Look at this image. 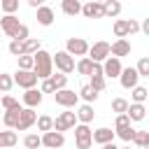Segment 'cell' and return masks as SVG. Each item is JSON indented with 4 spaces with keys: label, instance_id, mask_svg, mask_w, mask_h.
<instances>
[{
    "label": "cell",
    "instance_id": "6da1fadb",
    "mask_svg": "<svg viewBox=\"0 0 149 149\" xmlns=\"http://www.w3.org/2000/svg\"><path fill=\"white\" fill-rule=\"evenodd\" d=\"M35 74H37L40 79L54 77V54H49V51H44V49H40V51L35 54Z\"/></svg>",
    "mask_w": 149,
    "mask_h": 149
},
{
    "label": "cell",
    "instance_id": "7a4b0ae2",
    "mask_svg": "<svg viewBox=\"0 0 149 149\" xmlns=\"http://www.w3.org/2000/svg\"><path fill=\"white\" fill-rule=\"evenodd\" d=\"M93 144V130L88 123H77L74 126V147L77 149H91Z\"/></svg>",
    "mask_w": 149,
    "mask_h": 149
},
{
    "label": "cell",
    "instance_id": "3957f363",
    "mask_svg": "<svg viewBox=\"0 0 149 149\" xmlns=\"http://www.w3.org/2000/svg\"><path fill=\"white\" fill-rule=\"evenodd\" d=\"M54 65H56V70H58V72H63V74H70V72H74V70H77L74 56H72V54H68L65 49H63V51H56V56H54Z\"/></svg>",
    "mask_w": 149,
    "mask_h": 149
},
{
    "label": "cell",
    "instance_id": "277c9868",
    "mask_svg": "<svg viewBox=\"0 0 149 149\" xmlns=\"http://www.w3.org/2000/svg\"><path fill=\"white\" fill-rule=\"evenodd\" d=\"M109 56H112V44H109V42L100 40V42H93V44H91L88 58H91L93 63H105Z\"/></svg>",
    "mask_w": 149,
    "mask_h": 149
},
{
    "label": "cell",
    "instance_id": "5b68a950",
    "mask_svg": "<svg viewBox=\"0 0 149 149\" xmlns=\"http://www.w3.org/2000/svg\"><path fill=\"white\" fill-rule=\"evenodd\" d=\"M21 26H23V23L19 21L16 14H2V19H0V28H2V33H5L7 37H12V40H16Z\"/></svg>",
    "mask_w": 149,
    "mask_h": 149
},
{
    "label": "cell",
    "instance_id": "8992f818",
    "mask_svg": "<svg viewBox=\"0 0 149 149\" xmlns=\"http://www.w3.org/2000/svg\"><path fill=\"white\" fill-rule=\"evenodd\" d=\"M65 51L68 54H72V56H88V51H91V44L84 40V37H68V42H65Z\"/></svg>",
    "mask_w": 149,
    "mask_h": 149
},
{
    "label": "cell",
    "instance_id": "52a82bcc",
    "mask_svg": "<svg viewBox=\"0 0 149 149\" xmlns=\"http://www.w3.org/2000/svg\"><path fill=\"white\" fill-rule=\"evenodd\" d=\"M79 98H81V95H79V93H74V91H70V88H63V91H56V93H54L56 105H61V107H65V109L77 107Z\"/></svg>",
    "mask_w": 149,
    "mask_h": 149
},
{
    "label": "cell",
    "instance_id": "ba28073f",
    "mask_svg": "<svg viewBox=\"0 0 149 149\" xmlns=\"http://www.w3.org/2000/svg\"><path fill=\"white\" fill-rule=\"evenodd\" d=\"M37 74H35V70H19L16 74H14V81H16V86H21V88H35V84H37Z\"/></svg>",
    "mask_w": 149,
    "mask_h": 149
},
{
    "label": "cell",
    "instance_id": "9c48e42d",
    "mask_svg": "<svg viewBox=\"0 0 149 149\" xmlns=\"http://www.w3.org/2000/svg\"><path fill=\"white\" fill-rule=\"evenodd\" d=\"M77 123H79L77 112H61V114L56 116V130H61V133H65V130L74 128Z\"/></svg>",
    "mask_w": 149,
    "mask_h": 149
},
{
    "label": "cell",
    "instance_id": "30bf717a",
    "mask_svg": "<svg viewBox=\"0 0 149 149\" xmlns=\"http://www.w3.org/2000/svg\"><path fill=\"white\" fill-rule=\"evenodd\" d=\"M63 144H65V135L61 130L42 133V147H47V149H61Z\"/></svg>",
    "mask_w": 149,
    "mask_h": 149
},
{
    "label": "cell",
    "instance_id": "8fae6325",
    "mask_svg": "<svg viewBox=\"0 0 149 149\" xmlns=\"http://www.w3.org/2000/svg\"><path fill=\"white\" fill-rule=\"evenodd\" d=\"M81 14H84L86 19H107V14H105V5H102V2H95V0L84 2Z\"/></svg>",
    "mask_w": 149,
    "mask_h": 149
},
{
    "label": "cell",
    "instance_id": "7c38bea8",
    "mask_svg": "<svg viewBox=\"0 0 149 149\" xmlns=\"http://www.w3.org/2000/svg\"><path fill=\"white\" fill-rule=\"evenodd\" d=\"M119 81H121V86H123V88L133 91V88L137 86V81H140V72H137V68H123V72H121V77H119Z\"/></svg>",
    "mask_w": 149,
    "mask_h": 149
},
{
    "label": "cell",
    "instance_id": "4fadbf2b",
    "mask_svg": "<svg viewBox=\"0 0 149 149\" xmlns=\"http://www.w3.org/2000/svg\"><path fill=\"white\" fill-rule=\"evenodd\" d=\"M37 112L33 109V107H23V112H21V119H19V126H16V130H28L30 126H37Z\"/></svg>",
    "mask_w": 149,
    "mask_h": 149
},
{
    "label": "cell",
    "instance_id": "5bb4252c",
    "mask_svg": "<svg viewBox=\"0 0 149 149\" xmlns=\"http://www.w3.org/2000/svg\"><path fill=\"white\" fill-rule=\"evenodd\" d=\"M105 77H109V79H114V77H121V72H123V65H121V58H116V56H109L105 63Z\"/></svg>",
    "mask_w": 149,
    "mask_h": 149
},
{
    "label": "cell",
    "instance_id": "9a60e30c",
    "mask_svg": "<svg viewBox=\"0 0 149 149\" xmlns=\"http://www.w3.org/2000/svg\"><path fill=\"white\" fill-rule=\"evenodd\" d=\"M114 135H116V130H112V128L102 126V128L93 130V142L102 147V144H109V142H114Z\"/></svg>",
    "mask_w": 149,
    "mask_h": 149
},
{
    "label": "cell",
    "instance_id": "2e32d148",
    "mask_svg": "<svg viewBox=\"0 0 149 149\" xmlns=\"http://www.w3.org/2000/svg\"><path fill=\"white\" fill-rule=\"evenodd\" d=\"M21 112H23V107L5 109V114H2V123H5L7 128H16V126H19V119H21Z\"/></svg>",
    "mask_w": 149,
    "mask_h": 149
},
{
    "label": "cell",
    "instance_id": "e0dca14e",
    "mask_svg": "<svg viewBox=\"0 0 149 149\" xmlns=\"http://www.w3.org/2000/svg\"><path fill=\"white\" fill-rule=\"evenodd\" d=\"M61 9H63L65 16H77V14H81L84 5L79 0H61Z\"/></svg>",
    "mask_w": 149,
    "mask_h": 149
},
{
    "label": "cell",
    "instance_id": "ac0fdd59",
    "mask_svg": "<svg viewBox=\"0 0 149 149\" xmlns=\"http://www.w3.org/2000/svg\"><path fill=\"white\" fill-rule=\"evenodd\" d=\"M40 102H42V91H40V88H28V91L23 93V105H26V107H33V109H35Z\"/></svg>",
    "mask_w": 149,
    "mask_h": 149
},
{
    "label": "cell",
    "instance_id": "d6986e66",
    "mask_svg": "<svg viewBox=\"0 0 149 149\" xmlns=\"http://www.w3.org/2000/svg\"><path fill=\"white\" fill-rule=\"evenodd\" d=\"M128 54H130V42H128V40H114V42H112V56L123 58V56H128Z\"/></svg>",
    "mask_w": 149,
    "mask_h": 149
},
{
    "label": "cell",
    "instance_id": "ffe728a7",
    "mask_svg": "<svg viewBox=\"0 0 149 149\" xmlns=\"http://www.w3.org/2000/svg\"><path fill=\"white\" fill-rule=\"evenodd\" d=\"M93 116H95V112H93V105H91V102L79 105V109H77V119H79V123H91Z\"/></svg>",
    "mask_w": 149,
    "mask_h": 149
},
{
    "label": "cell",
    "instance_id": "44dd1931",
    "mask_svg": "<svg viewBox=\"0 0 149 149\" xmlns=\"http://www.w3.org/2000/svg\"><path fill=\"white\" fill-rule=\"evenodd\" d=\"M16 142H19L16 130H0V147L2 149H12Z\"/></svg>",
    "mask_w": 149,
    "mask_h": 149
},
{
    "label": "cell",
    "instance_id": "7402d4cb",
    "mask_svg": "<svg viewBox=\"0 0 149 149\" xmlns=\"http://www.w3.org/2000/svg\"><path fill=\"white\" fill-rule=\"evenodd\" d=\"M54 19H56V16H54V9H51V7L44 5V7L37 9V23H40V26H51Z\"/></svg>",
    "mask_w": 149,
    "mask_h": 149
},
{
    "label": "cell",
    "instance_id": "603a6c76",
    "mask_svg": "<svg viewBox=\"0 0 149 149\" xmlns=\"http://www.w3.org/2000/svg\"><path fill=\"white\" fill-rule=\"evenodd\" d=\"M128 116H130V121H142V119L147 116L144 105H142V102H130V107H128Z\"/></svg>",
    "mask_w": 149,
    "mask_h": 149
},
{
    "label": "cell",
    "instance_id": "cb8c5ba5",
    "mask_svg": "<svg viewBox=\"0 0 149 149\" xmlns=\"http://www.w3.org/2000/svg\"><path fill=\"white\" fill-rule=\"evenodd\" d=\"M114 35H116V40H126V37L130 35V30H128V19H116V21H114Z\"/></svg>",
    "mask_w": 149,
    "mask_h": 149
},
{
    "label": "cell",
    "instance_id": "d4e9b609",
    "mask_svg": "<svg viewBox=\"0 0 149 149\" xmlns=\"http://www.w3.org/2000/svg\"><path fill=\"white\" fill-rule=\"evenodd\" d=\"M37 130H42V133L56 130V119H51L49 114H42V116L37 119Z\"/></svg>",
    "mask_w": 149,
    "mask_h": 149
},
{
    "label": "cell",
    "instance_id": "484cf974",
    "mask_svg": "<svg viewBox=\"0 0 149 149\" xmlns=\"http://www.w3.org/2000/svg\"><path fill=\"white\" fill-rule=\"evenodd\" d=\"M79 95H81V98H84L86 102H95L100 93H98V91H95V88H93L91 84H84V86L79 88Z\"/></svg>",
    "mask_w": 149,
    "mask_h": 149
},
{
    "label": "cell",
    "instance_id": "4316f807",
    "mask_svg": "<svg viewBox=\"0 0 149 149\" xmlns=\"http://www.w3.org/2000/svg\"><path fill=\"white\" fill-rule=\"evenodd\" d=\"M40 49H42V44H40V40H37V37H28V40L23 42V54H30V56H35Z\"/></svg>",
    "mask_w": 149,
    "mask_h": 149
},
{
    "label": "cell",
    "instance_id": "83f0119b",
    "mask_svg": "<svg viewBox=\"0 0 149 149\" xmlns=\"http://www.w3.org/2000/svg\"><path fill=\"white\" fill-rule=\"evenodd\" d=\"M77 72H79V74H88V77H91V72H93V61H91L88 56L79 58V61H77Z\"/></svg>",
    "mask_w": 149,
    "mask_h": 149
},
{
    "label": "cell",
    "instance_id": "f1b7e54d",
    "mask_svg": "<svg viewBox=\"0 0 149 149\" xmlns=\"http://www.w3.org/2000/svg\"><path fill=\"white\" fill-rule=\"evenodd\" d=\"M16 63H19V70H35V56H30V54L19 56Z\"/></svg>",
    "mask_w": 149,
    "mask_h": 149
},
{
    "label": "cell",
    "instance_id": "f546056e",
    "mask_svg": "<svg viewBox=\"0 0 149 149\" xmlns=\"http://www.w3.org/2000/svg\"><path fill=\"white\" fill-rule=\"evenodd\" d=\"M128 107H130V102L126 98H114L112 100V112H116V114H128Z\"/></svg>",
    "mask_w": 149,
    "mask_h": 149
},
{
    "label": "cell",
    "instance_id": "4dcf8cb0",
    "mask_svg": "<svg viewBox=\"0 0 149 149\" xmlns=\"http://www.w3.org/2000/svg\"><path fill=\"white\" fill-rule=\"evenodd\" d=\"M114 130H116V135H119L123 142H133V140H135V133H137L133 126H123V128H114Z\"/></svg>",
    "mask_w": 149,
    "mask_h": 149
},
{
    "label": "cell",
    "instance_id": "1f68e13d",
    "mask_svg": "<svg viewBox=\"0 0 149 149\" xmlns=\"http://www.w3.org/2000/svg\"><path fill=\"white\" fill-rule=\"evenodd\" d=\"M23 147H26V149H37V147H42V135H37V133L26 135V137H23Z\"/></svg>",
    "mask_w": 149,
    "mask_h": 149
},
{
    "label": "cell",
    "instance_id": "d6a6232c",
    "mask_svg": "<svg viewBox=\"0 0 149 149\" xmlns=\"http://www.w3.org/2000/svg\"><path fill=\"white\" fill-rule=\"evenodd\" d=\"M105 14H107V19H116V16L121 14V2H119V0L107 2V5H105Z\"/></svg>",
    "mask_w": 149,
    "mask_h": 149
},
{
    "label": "cell",
    "instance_id": "836d02e7",
    "mask_svg": "<svg viewBox=\"0 0 149 149\" xmlns=\"http://www.w3.org/2000/svg\"><path fill=\"white\" fill-rule=\"evenodd\" d=\"M2 14H16L19 12V0H0Z\"/></svg>",
    "mask_w": 149,
    "mask_h": 149
},
{
    "label": "cell",
    "instance_id": "e575fe53",
    "mask_svg": "<svg viewBox=\"0 0 149 149\" xmlns=\"http://www.w3.org/2000/svg\"><path fill=\"white\" fill-rule=\"evenodd\" d=\"M91 86L98 91V93H102L105 88H107V81H105V74H91Z\"/></svg>",
    "mask_w": 149,
    "mask_h": 149
},
{
    "label": "cell",
    "instance_id": "d590c367",
    "mask_svg": "<svg viewBox=\"0 0 149 149\" xmlns=\"http://www.w3.org/2000/svg\"><path fill=\"white\" fill-rule=\"evenodd\" d=\"M14 84H16V81H14L12 74H7V72L0 74V88H2V93H9V88H12Z\"/></svg>",
    "mask_w": 149,
    "mask_h": 149
},
{
    "label": "cell",
    "instance_id": "8d00e7d4",
    "mask_svg": "<svg viewBox=\"0 0 149 149\" xmlns=\"http://www.w3.org/2000/svg\"><path fill=\"white\" fill-rule=\"evenodd\" d=\"M147 95H149V91H147L144 86H135V88H133V93H130L133 102H144V100H147Z\"/></svg>",
    "mask_w": 149,
    "mask_h": 149
},
{
    "label": "cell",
    "instance_id": "74e56055",
    "mask_svg": "<svg viewBox=\"0 0 149 149\" xmlns=\"http://www.w3.org/2000/svg\"><path fill=\"white\" fill-rule=\"evenodd\" d=\"M133 144H137V149L147 147V144H149V130H137V133H135V140H133Z\"/></svg>",
    "mask_w": 149,
    "mask_h": 149
},
{
    "label": "cell",
    "instance_id": "f35d334b",
    "mask_svg": "<svg viewBox=\"0 0 149 149\" xmlns=\"http://www.w3.org/2000/svg\"><path fill=\"white\" fill-rule=\"evenodd\" d=\"M51 81H54L56 91H63V88L68 86V74H63V72H56V74L51 77Z\"/></svg>",
    "mask_w": 149,
    "mask_h": 149
},
{
    "label": "cell",
    "instance_id": "ab89813d",
    "mask_svg": "<svg viewBox=\"0 0 149 149\" xmlns=\"http://www.w3.org/2000/svg\"><path fill=\"white\" fill-rule=\"evenodd\" d=\"M7 49H9V54H12V56H16V58H19V56H23V42H21V40H12Z\"/></svg>",
    "mask_w": 149,
    "mask_h": 149
},
{
    "label": "cell",
    "instance_id": "60d3db41",
    "mask_svg": "<svg viewBox=\"0 0 149 149\" xmlns=\"http://www.w3.org/2000/svg\"><path fill=\"white\" fill-rule=\"evenodd\" d=\"M0 105H2V109H16V107H21V105H19V100H16V98H12V95H2Z\"/></svg>",
    "mask_w": 149,
    "mask_h": 149
},
{
    "label": "cell",
    "instance_id": "b9f144b4",
    "mask_svg": "<svg viewBox=\"0 0 149 149\" xmlns=\"http://www.w3.org/2000/svg\"><path fill=\"white\" fill-rule=\"evenodd\" d=\"M135 68H137V72H140V77H149V56H144V58H140Z\"/></svg>",
    "mask_w": 149,
    "mask_h": 149
},
{
    "label": "cell",
    "instance_id": "7bdbcfd3",
    "mask_svg": "<svg viewBox=\"0 0 149 149\" xmlns=\"http://www.w3.org/2000/svg\"><path fill=\"white\" fill-rule=\"evenodd\" d=\"M130 116L128 114H116V121H114V128H123V126H130Z\"/></svg>",
    "mask_w": 149,
    "mask_h": 149
},
{
    "label": "cell",
    "instance_id": "ee69618b",
    "mask_svg": "<svg viewBox=\"0 0 149 149\" xmlns=\"http://www.w3.org/2000/svg\"><path fill=\"white\" fill-rule=\"evenodd\" d=\"M40 91H42V93H56V86H54L51 77H49V79H42V86H40Z\"/></svg>",
    "mask_w": 149,
    "mask_h": 149
},
{
    "label": "cell",
    "instance_id": "f6af8a7d",
    "mask_svg": "<svg viewBox=\"0 0 149 149\" xmlns=\"http://www.w3.org/2000/svg\"><path fill=\"white\" fill-rule=\"evenodd\" d=\"M128 30H130V35H133V33H137V30H142V23H137L135 19H128Z\"/></svg>",
    "mask_w": 149,
    "mask_h": 149
},
{
    "label": "cell",
    "instance_id": "bcb514c9",
    "mask_svg": "<svg viewBox=\"0 0 149 149\" xmlns=\"http://www.w3.org/2000/svg\"><path fill=\"white\" fill-rule=\"evenodd\" d=\"M28 7H33V9H40V7H44V0H28Z\"/></svg>",
    "mask_w": 149,
    "mask_h": 149
},
{
    "label": "cell",
    "instance_id": "7dc6e473",
    "mask_svg": "<svg viewBox=\"0 0 149 149\" xmlns=\"http://www.w3.org/2000/svg\"><path fill=\"white\" fill-rule=\"evenodd\" d=\"M142 33L149 37V19H144V21H142Z\"/></svg>",
    "mask_w": 149,
    "mask_h": 149
},
{
    "label": "cell",
    "instance_id": "c3c4849f",
    "mask_svg": "<svg viewBox=\"0 0 149 149\" xmlns=\"http://www.w3.org/2000/svg\"><path fill=\"white\" fill-rule=\"evenodd\" d=\"M100 149H121V147H116V144H114V142H109V144H102V147H100Z\"/></svg>",
    "mask_w": 149,
    "mask_h": 149
},
{
    "label": "cell",
    "instance_id": "681fc988",
    "mask_svg": "<svg viewBox=\"0 0 149 149\" xmlns=\"http://www.w3.org/2000/svg\"><path fill=\"white\" fill-rule=\"evenodd\" d=\"M95 2H102V5H107V2H112V0H95Z\"/></svg>",
    "mask_w": 149,
    "mask_h": 149
},
{
    "label": "cell",
    "instance_id": "f907efd6",
    "mask_svg": "<svg viewBox=\"0 0 149 149\" xmlns=\"http://www.w3.org/2000/svg\"><path fill=\"white\" fill-rule=\"evenodd\" d=\"M121 149H130V147H128V144H126V147H121Z\"/></svg>",
    "mask_w": 149,
    "mask_h": 149
},
{
    "label": "cell",
    "instance_id": "816d5d0a",
    "mask_svg": "<svg viewBox=\"0 0 149 149\" xmlns=\"http://www.w3.org/2000/svg\"><path fill=\"white\" fill-rule=\"evenodd\" d=\"M142 149H149V147H142Z\"/></svg>",
    "mask_w": 149,
    "mask_h": 149
},
{
    "label": "cell",
    "instance_id": "f5cc1de1",
    "mask_svg": "<svg viewBox=\"0 0 149 149\" xmlns=\"http://www.w3.org/2000/svg\"><path fill=\"white\" fill-rule=\"evenodd\" d=\"M147 147H149V144H147Z\"/></svg>",
    "mask_w": 149,
    "mask_h": 149
}]
</instances>
